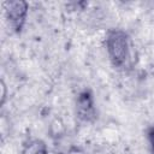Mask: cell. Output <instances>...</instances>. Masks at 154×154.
I'll use <instances>...</instances> for the list:
<instances>
[{
	"label": "cell",
	"instance_id": "7a4b0ae2",
	"mask_svg": "<svg viewBox=\"0 0 154 154\" xmlns=\"http://www.w3.org/2000/svg\"><path fill=\"white\" fill-rule=\"evenodd\" d=\"M2 10L5 19L13 32H20L25 25L28 13H29V4L24 0H11L2 2Z\"/></svg>",
	"mask_w": 154,
	"mask_h": 154
},
{
	"label": "cell",
	"instance_id": "277c9868",
	"mask_svg": "<svg viewBox=\"0 0 154 154\" xmlns=\"http://www.w3.org/2000/svg\"><path fill=\"white\" fill-rule=\"evenodd\" d=\"M45 147H47V144L42 140L31 138V140H28L26 142H24L20 154H37Z\"/></svg>",
	"mask_w": 154,
	"mask_h": 154
},
{
	"label": "cell",
	"instance_id": "52a82bcc",
	"mask_svg": "<svg viewBox=\"0 0 154 154\" xmlns=\"http://www.w3.org/2000/svg\"><path fill=\"white\" fill-rule=\"evenodd\" d=\"M65 154H89V153L79 146H70Z\"/></svg>",
	"mask_w": 154,
	"mask_h": 154
},
{
	"label": "cell",
	"instance_id": "9c48e42d",
	"mask_svg": "<svg viewBox=\"0 0 154 154\" xmlns=\"http://www.w3.org/2000/svg\"><path fill=\"white\" fill-rule=\"evenodd\" d=\"M37 154H49V153H48V148H47V147L42 148V149H41V150L37 153Z\"/></svg>",
	"mask_w": 154,
	"mask_h": 154
},
{
	"label": "cell",
	"instance_id": "3957f363",
	"mask_svg": "<svg viewBox=\"0 0 154 154\" xmlns=\"http://www.w3.org/2000/svg\"><path fill=\"white\" fill-rule=\"evenodd\" d=\"M75 111H76V117L84 123H93L97 118V111L95 106V100L94 95L89 89L82 90L75 102Z\"/></svg>",
	"mask_w": 154,
	"mask_h": 154
},
{
	"label": "cell",
	"instance_id": "8992f818",
	"mask_svg": "<svg viewBox=\"0 0 154 154\" xmlns=\"http://www.w3.org/2000/svg\"><path fill=\"white\" fill-rule=\"evenodd\" d=\"M7 95H8V90H7V85L5 83L4 79L0 81V106L2 107L7 100Z\"/></svg>",
	"mask_w": 154,
	"mask_h": 154
},
{
	"label": "cell",
	"instance_id": "30bf717a",
	"mask_svg": "<svg viewBox=\"0 0 154 154\" xmlns=\"http://www.w3.org/2000/svg\"><path fill=\"white\" fill-rule=\"evenodd\" d=\"M153 126H154V125H153Z\"/></svg>",
	"mask_w": 154,
	"mask_h": 154
},
{
	"label": "cell",
	"instance_id": "5b68a950",
	"mask_svg": "<svg viewBox=\"0 0 154 154\" xmlns=\"http://www.w3.org/2000/svg\"><path fill=\"white\" fill-rule=\"evenodd\" d=\"M49 131L53 138H59L65 134V124L60 118H54L49 125Z\"/></svg>",
	"mask_w": 154,
	"mask_h": 154
},
{
	"label": "cell",
	"instance_id": "ba28073f",
	"mask_svg": "<svg viewBox=\"0 0 154 154\" xmlns=\"http://www.w3.org/2000/svg\"><path fill=\"white\" fill-rule=\"evenodd\" d=\"M147 140H148L150 150L154 154V126H152V128L148 129V131H147Z\"/></svg>",
	"mask_w": 154,
	"mask_h": 154
},
{
	"label": "cell",
	"instance_id": "6da1fadb",
	"mask_svg": "<svg viewBox=\"0 0 154 154\" xmlns=\"http://www.w3.org/2000/svg\"><path fill=\"white\" fill-rule=\"evenodd\" d=\"M105 47L111 64L122 70L131 69L137 61L135 45L125 30L109 29L105 36Z\"/></svg>",
	"mask_w": 154,
	"mask_h": 154
}]
</instances>
